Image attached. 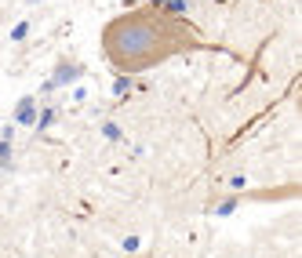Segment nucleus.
Here are the masks:
<instances>
[{"instance_id":"10","label":"nucleus","mask_w":302,"mask_h":258,"mask_svg":"<svg viewBox=\"0 0 302 258\" xmlns=\"http://www.w3.org/2000/svg\"><path fill=\"white\" fill-rule=\"evenodd\" d=\"M230 186H233V189H244V186H248V178H244V175H233V178H230Z\"/></svg>"},{"instance_id":"12","label":"nucleus","mask_w":302,"mask_h":258,"mask_svg":"<svg viewBox=\"0 0 302 258\" xmlns=\"http://www.w3.org/2000/svg\"><path fill=\"white\" fill-rule=\"evenodd\" d=\"M153 4H168V0H153Z\"/></svg>"},{"instance_id":"4","label":"nucleus","mask_w":302,"mask_h":258,"mask_svg":"<svg viewBox=\"0 0 302 258\" xmlns=\"http://www.w3.org/2000/svg\"><path fill=\"white\" fill-rule=\"evenodd\" d=\"M51 124H55V109H40V113H37V127L48 131Z\"/></svg>"},{"instance_id":"3","label":"nucleus","mask_w":302,"mask_h":258,"mask_svg":"<svg viewBox=\"0 0 302 258\" xmlns=\"http://www.w3.org/2000/svg\"><path fill=\"white\" fill-rule=\"evenodd\" d=\"M80 77V66H58V73L44 84V91H55V87H62V84H69V80H77Z\"/></svg>"},{"instance_id":"7","label":"nucleus","mask_w":302,"mask_h":258,"mask_svg":"<svg viewBox=\"0 0 302 258\" xmlns=\"http://www.w3.org/2000/svg\"><path fill=\"white\" fill-rule=\"evenodd\" d=\"M164 8H168V11H175V15H186V0H168Z\"/></svg>"},{"instance_id":"2","label":"nucleus","mask_w":302,"mask_h":258,"mask_svg":"<svg viewBox=\"0 0 302 258\" xmlns=\"http://www.w3.org/2000/svg\"><path fill=\"white\" fill-rule=\"evenodd\" d=\"M15 124H22V127H33L37 124V102H33V95L19 98V105H15Z\"/></svg>"},{"instance_id":"9","label":"nucleus","mask_w":302,"mask_h":258,"mask_svg":"<svg viewBox=\"0 0 302 258\" xmlns=\"http://www.w3.org/2000/svg\"><path fill=\"white\" fill-rule=\"evenodd\" d=\"M237 211V200H226V204H219V215H233Z\"/></svg>"},{"instance_id":"11","label":"nucleus","mask_w":302,"mask_h":258,"mask_svg":"<svg viewBox=\"0 0 302 258\" xmlns=\"http://www.w3.org/2000/svg\"><path fill=\"white\" fill-rule=\"evenodd\" d=\"M8 157H11V142L0 139V160H8Z\"/></svg>"},{"instance_id":"8","label":"nucleus","mask_w":302,"mask_h":258,"mask_svg":"<svg viewBox=\"0 0 302 258\" xmlns=\"http://www.w3.org/2000/svg\"><path fill=\"white\" fill-rule=\"evenodd\" d=\"M102 135H106V139H113V142H117V139H120V127H117V124H102Z\"/></svg>"},{"instance_id":"1","label":"nucleus","mask_w":302,"mask_h":258,"mask_svg":"<svg viewBox=\"0 0 302 258\" xmlns=\"http://www.w3.org/2000/svg\"><path fill=\"white\" fill-rule=\"evenodd\" d=\"M149 44H153V29H149V26H124L120 37H117L120 55H142Z\"/></svg>"},{"instance_id":"6","label":"nucleus","mask_w":302,"mask_h":258,"mask_svg":"<svg viewBox=\"0 0 302 258\" xmlns=\"http://www.w3.org/2000/svg\"><path fill=\"white\" fill-rule=\"evenodd\" d=\"M26 33H29V22H19L11 29V40H26Z\"/></svg>"},{"instance_id":"5","label":"nucleus","mask_w":302,"mask_h":258,"mask_svg":"<svg viewBox=\"0 0 302 258\" xmlns=\"http://www.w3.org/2000/svg\"><path fill=\"white\" fill-rule=\"evenodd\" d=\"M128 91H131V80L128 77H117L113 80V95H128Z\"/></svg>"}]
</instances>
